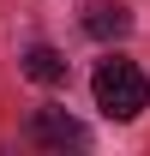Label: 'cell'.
<instances>
[{"instance_id":"4","label":"cell","mask_w":150,"mask_h":156,"mask_svg":"<svg viewBox=\"0 0 150 156\" xmlns=\"http://www.w3.org/2000/svg\"><path fill=\"white\" fill-rule=\"evenodd\" d=\"M24 78L30 84H66V54L60 48H30L24 54Z\"/></svg>"},{"instance_id":"1","label":"cell","mask_w":150,"mask_h":156,"mask_svg":"<svg viewBox=\"0 0 150 156\" xmlns=\"http://www.w3.org/2000/svg\"><path fill=\"white\" fill-rule=\"evenodd\" d=\"M90 96H96V108L108 120H132V114H144V102H150V78L132 60H102L96 78H90Z\"/></svg>"},{"instance_id":"3","label":"cell","mask_w":150,"mask_h":156,"mask_svg":"<svg viewBox=\"0 0 150 156\" xmlns=\"http://www.w3.org/2000/svg\"><path fill=\"white\" fill-rule=\"evenodd\" d=\"M84 30H90L96 42H108V36H126V30H132V12L120 6V0H96L90 12H84Z\"/></svg>"},{"instance_id":"2","label":"cell","mask_w":150,"mask_h":156,"mask_svg":"<svg viewBox=\"0 0 150 156\" xmlns=\"http://www.w3.org/2000/svg\"><path fill=\"white\" fill-rule=\"evenodd\" d=\"M30 138H36V144H54V150H66V144H84V126H78L72 114H66V108H36V114H30Z\"/></svg>"}]
</instances>
